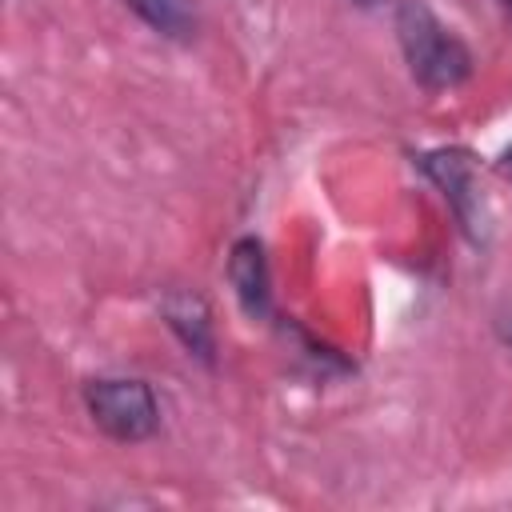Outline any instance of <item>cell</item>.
I'll list each match as a JSON object with an SVG mask.
<instances>
[{"instance_id":"ba28073f","label":"cell","mask_w":512,"mask_h":512,"mask_svg":"<svg viewBox=\"0 0 512 512\" xmlns=\"http://www.w3.org/2000/svg\"><path fill=\"white\" fill-rule=\"evenodd\" d=\"M500 4H504V8H508V12H512V0H500Z\"/></svg>"},{"instance_id":"52a82bcc","label":"cell","mask_w":512,"mask_h":512,"mask_svg":"<svg viewBox=\"0 0 512 512\" xmlns=\"http://www.w3.org/2000/svg\"><path fill=\"white\" fill-rule=\"evenodd\" d=\"M500 172H504V176H508V180H512V148H508V152H504V160H500Z\"/></svg>"},{"instance_id":"7a4b0ae2","label":"cell","mask_w":512,"mask_h":512,"mask_svg":"<svg viewBox=\"0 0 512 512\" xmlns=\"http://www.w3.org/2000/svg\"><path fill=\"white\" fill-rule=\"evenodd\" d=\"M84 404H88L92 424L108 440H120V444H140L156 436L160 428V404L144 380H128V376L92 380L84 388Z\"/></svg>"},{"instance_id":"3957f363","label":"cell","mask_w":512,"mask_h":512,"mask_svg":"<svg viewBox=\"0 0 512 512\" xmlns=\"http://www.w3.org/2000/svg\"><path fill=\"white\" fill-rule=\"evenodd\" d=\"M416 164L448 196L460 228L472 240H484L488 224H484V196H480V180H476V156L468 148H432V152H420Z\"/></svg>"},{"instance_id":"6da1fadb","label":"cell","mask_w":512,"mask_h":512,"mask_svg":"<svg viewBox=\"0 0 512 512\" xmlns=\"http://www.w3.org/2000/svg\"><path fill=\"white\" fill-rule=\"evenodd\" d=\"M396 40L404 48L408 72L428 92H448L472 76V52L468 44L424 4V0H400L396 8Z\"/></svg>"},{"instance_id":"9c48e42d","label":"cell","mask_w":512,"mask_h":512,"mask_svg":"<svg viewBox=\"0 0 512 512\" xmlns=\"http://www.w3.org/2000/svg\"><path fill=\"white\" fill-rule=\"evenodd\" d=\"M356 4H376V0H356Z\"/></svg>"},{"instance_id":"5b68a950","label":"cell","mask_w":512,"mask_h":512,"mask_svg":"<svg viewBox=\"0 0 512 512\" xmlns=\"http://www.w3.org/2000/svg\"><path fill=\"white\" fill-rule=\"evenodd\" d=\"M160 312H164V324L176 332V340L188 348V356H196L200 364L216 360L212 312H208V300L200 292H168Z\"/></svg>"},{"instance_id":"277c9868","label":"cell","mask_w":512,"mask_h":512,"mask_svg":"<svg viewBox=\"0 0 512 512\" xmlns=\"http://www.w3.org/2000/svg\"><path fill=\"white\" fill-rule=\"evenodd\" d=\"M228 284L240 300V308L252 320H264L272 312V276H268V256L256 236H240L228 252Z\"/></svg>"},{"instance_id":"8992f818","label":"cell","mask_w":512,"mask_h":512,"mask_svg":"<svg viewBox=\"0 0 512 512\" xmlns=\"http://www.w3.org/2000/svg\"><path fill=\"white\" fill-rule=\"evenodd\" d=\"M124 4L168 40H188L196 32V0H124Z\"/></svg>"}]
</instances>
